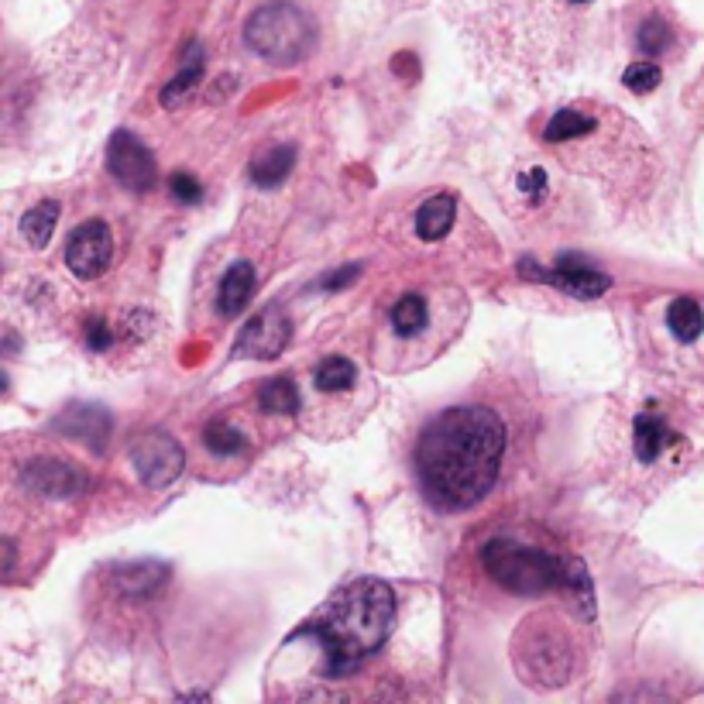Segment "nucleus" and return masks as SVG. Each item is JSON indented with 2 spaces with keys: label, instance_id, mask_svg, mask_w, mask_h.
Wrapping results in <instances>:
<instances>
[{
  "label": "nucleus",
  "instance_id": "nucleus-19",
  "mask_svg": "<svg viewBox=\"0 0 704 704\" xmlns=\"http://www.w3.org/2000/svg\"><path fill=\"white\" fill-rule=\"evenodd\" d=\"M667 330L674 334L677 344H694L704 334V310L698 299L691 296H677L674 303L667 306Z\"/></svg>",
  "mask_w": 704,
  "mask_h": 704
},
{
  "label": "nucleus",
  "instance_id": "nucleus-1",
  "mask_svg": "<svg viewBox=\"0 0 704 704\" xmlns=\"http://www.w3.org/2000/svg\"><path fill=\"white\" fill-rule=\"evenodd\" d=\"M505 454V426L488 406H450L423 426L413 450L426 498L444 512H464L495 488Z\"/></svg>",
  "mask_w": 704,
  "mask_h": 704
},
{
  "label": "nucleus",
  "instance_id": "nucleus-11",
  "mask_svg": "<svg viewBox=\"0 0 704 704\" xmlns=\"http://www.w3.org/2000/svg\"><path fill=\"white\" fill-rule=\"evenodd\" d=\"M25 488L45 498H73L86 488V471L62 457H38L25 468Z\"/></svg>",
  "mask_w": 704,
  "mask_h": 704
},
{
  "label": "nucleus",
  "instance_id": "nucleus-28",
  "mask_svg": "<svg viewBox=\"0 0 704 704\" xmlns=\"http://www.w3.org/2000/svg\"><path fill=\"white\" fill-rule=\"evenodd\" d=\"M83 344L90 347L93 354H107L114 347V327L104 320V316H90L83 327Z\"/></svg>",
  "mask_w": 704,
  "mask_h": 704
},
{
  "label": "nucleus",
  "instance_id": "nucleus-6",
  "mask_svg": "<svg viewBox=\"0 0 704 704\" xmlns=\"http://www.w3.org/2000/svg\"><path fill=\"white\" fill-rule=\"evenodd\" d=\"M131 464L148 488H169L183 474L186 454L165 430H148L131 444Z\"/></svg>",
  "mask_w": 704,
  "mask_h": 704
},
{
  "label": "nucleus",
  "instance_id": "nucleus-27",
  "mask_svg": "<svg viewBox=\"0 0 704 704\" xmlns=\"http://www.w3.org/2000/svg\"><path fill=\"white\" fill-rule=\"evenodd\" d=\"M622 83H626V90H632L636 97H650L656 86L663 83V73L656 62H632L626 69V76H622Z\"/></svg>",
  "mask_w": 704,
  "mask_h": 704
},
{
  "label": "nucleus",
  "instance_id": "nucleus-26",
  "mask_svg": "<svg viewBox=\"0 0 704 704\" xmlns=\"http://www.w3.org/2000/svg\"><path fill=\"white\" fill-rule=\"evenodd\" d=\"M670 42H674V31H670V25L660 18V14H650V18L639 21V28H636V45H639V49H643L646 55L667 52Z\"/></svg>",
  "mask_w": 704,
  "mask_h": 704
},
{
  "label": "nucleus",
  "instance_id": "nucleus-8",
  "mask_svg": "<svg viewBox=\"0 0 704 704\" xmlns=\"http://www.w3.org/2000/svg\"><path fill=\"white\" fill-rule=\"evenodd\" d=\"M107 169H110V176H114L124 189H131V193H145V189H152L158 179L152 152H148V148L124 128L110 134Z\"/></svg>",
  "mask_w": 704,
  "mask_h": 704
},
{
  "label": "nucleus",
  "instance_id": "nucleus-30",
  "mask_svg": "<svg viewBox=\"0 0 704 704\" xmlns=\"http://www.w3.org/2000/svg\"><path fill=\"white\" fill-rule=\"evenodd\" d=\"M361 275V265H344V268H337L334 275H327L323 279V289H330V292H337V289H347L354 279Z\"/></svg>",
  "mask_w": 704,
  "mask_h": 704
},
{
  "label": "nucleus",
  "instance_id": "nucleus-31",
  "mask_svg": "<svg viewBox=\"0 0 704 704\" xmlns=\"http://www.w3.org/2000/svg\"><path fill=\"white\" fill-rule=\"evenodd\" d=\"M574 4H584V0H574Z\"/></svg>",
  "mask_w": 704,
  "mask_h": 704
},
{
  "label": "nucleus",
  "instance_id": "nucleus-15",
  "mask_svg": "<svg viewBox=\"0 0 704 704\" xmlns=\"http://www.w3.org/2000/svg\"><path fill=\"white\" fill-rule=\"evenodd\" d=\"M454 217H457V203L454 196L440 193V196H430V200L423 203V207L416 210V237L426 244L440 241V237L450 234V227H454Z\"/></svg>",
  "mask_w": 704,
  "mask_h": 704
},
{
  "label": "nucleus",
  "instance_id": "nucleus-21",
  "mask_svg": "<svg viewBox=\"0 0 704 704\" xmlns=\"http://www.w3.org/2000/svg\"><path fill=\"white\" fill-rule=\"evenodd\" d=\"M200 79H203V52H200V45H193V49H186V66L162 86V104L179 107L183 100H189V93L196 90Z\"/></svg>",
  "mask_w": 704,
  "mask_h": 704
},
{
  "label": "nucleus",
  "instance_id": "nucleus-18",
  "mask_svg": "<svg viewBox=\"0 0 704 704\" xmlns=\"http://www.w3.org/2000/svg\"><path fill=\"white\" fill-rule=\"evenodd\" d=\"M361 382V368L351 358H334L320 361V368L313 371V385L320 395H351Z\"/></svg>",
  "mask_w": 704,
  "mask_h": 704
},
{
  "label": "nucleus",
  "instance_id": "nucleus-17",
  "mask_svg": "<svg viewBox=\"0 0 704 704\" xmlns=\"http://www.w3.org/2000/svg\"><path fill=\"white\" fill-rule=\"evenodd\" d=\"M59 426L66 433H73V437L86 440V444L100 447L110 433V413L100 406H73L59 416Z\"/></svg>",
  "mask_w": 704,
  "mask_h": 704
},
{
  "label": "nucleus",
  "instance_id": "nucleus-2",
  "mask_svg": "<svg viewBox=\"0 0 704 704\" xmlns=\"http://www.w3.org/2000/svg\"><path fill=\"white\" fill-rule=\"evenodd\" d=\"M395 622V595L378 577H361L340 588L320 612L299 629L320 650V677H347L389 639Z\"/></svg>",
  "mask_w": 704,
  "mask_h": 704
},
{
  "label": "nucleus",
  "instance_id": "nucleus-20",
  "mask_svg": "<svg viewBox=\"0 0 704 704\" xmlns=\"http://www.w3.org/2000/svg\"><path fill=\"white\" fill-rule=\"evenodd\" d=\"M258 406L272 416H296L303 409V395H299V385L289 375H279L268 378L258 389Z\"/></svg>",
  "mask_w": 704,
  "mask_h": 704
},
{
  "label": "nucleus",
  "instance_id": "nucleus-22",
  "mask_svg": "<svg viewBox=\"0 0 704 704\" xmlns=\"http://www.w3.org/2000/svg\"><path fill=\"white\" fill-rule=\"evenodd\" d=\"M203 447L213 457H241L248 454V437L237 426L224 423V419H213V423L203 426Z\"/></svg>",
  "mask_w": 704,
  "mask_h": 704
},
{
  "label": "nucleus",
  "instance_id": "nucleus-10",
  "mask_svg": "<svg viewBox=\"0 0 704 704\" xmlns=\"http://www.w3.org/2000/svg\"><path fill=\"white\" fill-rule=\"evenodd\" d=\"M519 272L526 275V279L547 282V286L567 292V296H577V299H598L612 289V279H608L605 272H595V268H584V265L540 268L536 261H522Z\"/></svg>",
  "mask_w": 704,
  "mask_h": 704
},
{
  "label": "nucleus",
  "instance_id": "nucleus-9",
  "mask_svg": "<svg viewBox=\"0 0 704 704\" xmlns=\"http://www.w3.org/2000/svg\"><path fill=\"white\" fill-rule=\"evenodd\" d=\"M292 340V323L289 316L279 310V306H268L261 310L255 320L244 327L241 340H237V354L241 358H255V361H272L279 358Z\"/></svg>",
  "mask_w": 704,
  "mask_h": 704
},
{
  "label": "nucleus",
  "instance_id": "nucleus-29",
  "mask_svg": "<svg viewBox=\"0 0 704 704\" xmlns=\"http://www.w3.org/2000/svg\"><path fill=\"white\" fill-rule=\"evenodd\" d=\"M169 193H172V200H176L179 207H193V203L203 200V186L196 183L193 176H186V172H172Z\"/></svg>",
  "mask_w": 704,
  "mask_h": 704
},
{
  "label": "nucleus",
  "instance_id": "nucleus-16",
  "mask_svg": "<svg viewBox=\"0 0 704 704\" xmlns=\"http://www.w3.org/2000/svg\"><path fill=\"white\" fill-rule=\"evenodd\" d=\"M292 169H296V148L279 145V148H268V152H261V155L251 158L248 179L258 189H272V186L286 183Z\"/></svg>",
  "mask_w": 704,
  "mask_h": 704
},
{
  "label": "nucleus",
  "instance_id": "nucleus-7",
  "mask_svg": "<svg viewBox=\"0 0 704 704\" xmlns=\"http://www.w3.org/2000/svg\"><path fill=\"white\" fill-rule=\"evenodd\" d=\"M110 258H114V231L104 220H86L79 224L73 237L66 244V265L76 279L93 282L110 268Z\"/></svg>",
  "mask_w": 704,
  "mask_h": 704
},
{
  "label": "nucleus",
  "instance_id": "nucleus-5",
  "mask_svg": "<svg viewBox=\"0 0 704 704\" xmlns=\"http://www.w3.org/2000/svg\"><path fill=\"white\" fill-rule=\"evenodd\" d=\"M244 42L251 52H258L272 66H296L316 42V28L310 14L299 11L289 0H275V4L258 7L248 18L244 28Z\"/></svg>",
  "mask_w": 704,
  "mask_h": 704
},
{
  "label": "nucleus",
  "instance_id": "nucleus-13",
  "mask_svg": "<svg viewBox=\"0 0 704 704\" xmlns=\"http://www.w3.org/2000/svg\"><path fill=\"white\" fill-rule=\"evenodd\" d=\"M251 296H255V268H251L248 261H234L224 279H220L217 313L224 316V320H234V316L244 313Z\"/></svg>",
  "mask_w": 704,
  "mask_h": 704
},
{
  "label": "nucleus",
  "instance_id": "nucleus-4",
  "mask_svg": "<svg viewBox=\"0 0 704 704\" xmlns=\"http://www.w3.org/2000/svg\"><path fill=\"white\" fill-rule=\"evenodd\" d=\"M512 660L526 684L564 687L577 670V646L557 615H529L512 639Z\"/></svg>",
  "mask_w": 704,
  "mask_h": 704
},
{
  "label": "nucleus",
  "instance_id": "nucleus-23",
  "mask_svg": "<svg viewBox=\"0 0 704 704\" xmlns=\"http://www.w3.org/2000/svg\"><path fill=\"white\" fill-rule=\"evenodd\" d=\"M55 224H59V203L45 200L25 213V220H21V237H25L31 248H45L49 237L55 234Z\"/></svg>",
  "mask_w": 704,
  "mask_h": 704
},
{
  "label": "nucleus",
  "instance_id": "nucleus-25",
  "mask_svg": "<svg viewBox=\"0 0 704 704\" xmlns=\"http://www.w3.org/2000/svg\"><path fill=\"white\" fill-rule=\"evenodd\" d=\"M516 193H519V200L526 203L529 210L543 207V200L550 196L547 169H543V165H526V169L519 172V179H516Z\"/></svg>",
  "mask_w": 704,
  "mask_h": 704
},
{
  "label": "nucleus",
  "instance_id": "nucleus-3",
  "mask_svg": "<svg viewBox=\"0 0 704 704\" xmlns=\"http://www.w3.org/2000/svg\"><path fill=\"white\" fill-rule=\"evenodd\" d=\"M577 560H564L560 553L533 543L512 540V536H492L481 547V567L498 588L512 595H550L567 591Z\"/></svg>",
  "mask_w": 704,
  "mask_h": 704
},
{
  "label": "nucleus",
  "instance_id": "nucleus-14",
  "mask_svg": "<svg viewBox=\"0 0 704 704\" xmlns=\"http://www.w3.org/2000/svg\"><path fill=\"white\" fill-rule=\"evenodd\" d=\"M670 440H674V433L667 430V423H663L660 416L639 413L636 419H632V450H636V457L643 464L660 461Z\"/></svg>",
  "mask_w": 704,
  "mask_h": 704
},
{
  "label": "nucleus",
  "instance_id": "nucleus-12",
  "mask_svg": "<svg viewBox=\"0 0 704 704\" xmlns=\"http://www.w3.org/2000/svg\"><path fill=\"white\" fill-rule=\"evenodd\" d=\"M385 320H389V334L399 340V344H416V340H423L433 330L430 299H426V292H419V289L402 292V296L392 303V310Z\"/></svg>",
  "mask_w": 704,
  "mask_h": 704
},
{
  "label": "nucleus",
  "instance_id": "nucleus-24",
  "mask_svg": "<svg viewBox=\"0 0 704 704\" xmlns=\"http://www.w3.org/2000/svg\"><path fill=\"white\" fill-rule=\"evenodd\" d=\"M165 577H169V571L162 564H138V567H121L117 571V584H121L124 595H152Z\"/></svg>",
  "mask_w": 704,
  "mask_h": 704
}]
</instances>
